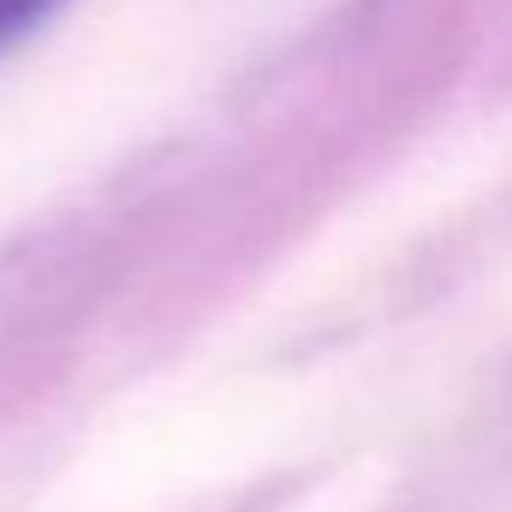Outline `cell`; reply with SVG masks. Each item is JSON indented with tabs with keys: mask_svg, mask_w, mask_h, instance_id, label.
Returning <instances> with one entry per match:
<instances>
[{
	"mask_svg": "<svg viewBox=\"0 0 512 512\" xmlns=\"http://www.w3.org/2000/svg\"><path fill=\"white\" fill-rule=\"evenodd\" d=\"M54 6H60V0H0V48L18 42L24 30H36Z\"/></svg>",
	"mask_w": 512,
	"mask_h": 512,
	"instance_id": "6da1fadb",
	"label": "cell"
}]
</instances>
